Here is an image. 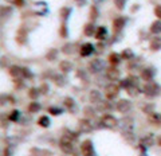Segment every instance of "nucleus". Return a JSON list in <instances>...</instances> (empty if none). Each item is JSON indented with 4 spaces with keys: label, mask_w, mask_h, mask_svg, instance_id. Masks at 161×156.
I'll return each instance as SVG.
<instances>
[{
    "label": "nucleus",
    "mask_w": 161,
    "mask_h": 156,
    "mask_svg": "<svg viewBox=\"0 0 161 156\" xmlns=\"http://www.w3.org/2000/svg\"><path fill=\"white\" fill-rule=\"evenodd\" d=\"M81 151H82L83 156H95L94 153V147H93V143L91 140H85L81 145Z\"/></svg>",
    "instance_id": "nucleus-3"
},
{
    "label": "nucleus",
    "mask_w": 161,
    "mask_h": 156,
    "mask_svg": "<svg viewBox=\"0 0 161 156\" xmlns=\"http://www.w3.org/2000/svg\"><path fill=\"white\" fill-rule=\"evenodd\" d=\"M109 59H110V62H111V65H118L120 61H121V58H120V55H118L117 53H111Z\"/></svg>",
    "instance_id": "nucleus-19"
},
{
    "label": "nucleus",
    "mask_w": 161,
    "mask_h": 156,
    "mask_svg": "<svg viewBox=\"0 0 161 156\" xmlns=\"http://www.w3.org/2000/svg\"><path fill=\"white\" fill-rule=\"evenodd\" d=\"M59 147H60V149H62L65 153H67V155L73 153V139H71L70 136L65 135V136L60 139V141H59Z\"/></svg>",
    "instance_id": "nucleus-1"
},
{
    "label": "nucleus",
    "mask_w": 161,
    "mask_h": 156,
    "mask_svg": "<svg viewBox=\"0 0 161 156\" xmlns=\"http://www.w3.org/2000/svg\"><path fill=\"white\" fill-rule=\"evenodd\" d=\"M38 94H39V90L35 89V88H31V89H30V92H28V96H30L32 100H35V98L38 97Z\"/></svg>",
    "instance_id": "nucleus-23"
},
{
    "label": "nucleus",
    "mask_w": 161,
    "mask_h": 156,
    "mask_svg": "<svg viewBox=\"0 0 161 156\" xmlns=\"http://www.w3.org/2000/svg\"><path fill=\"white\" fill-rule=\"evenodd\" d=\"M158 86L156 85V83H148V85L145 86V93L148 94V96H156V94L158 93Z\"/></svg>",
    "instance_id": "nucleus-10"
},
{
    "label": "nucleus",
    "mask_w": 161,
    "mask_h": 156,
    "mask_svg": "<svg viewBox=\"0 0 161 156\" xmlns=\"http://www.w3.org/2000/svg\"><path fill=\"white\" fill-rule=\"evenodd\" d=\"M59 66H60V70H62V71H65V73H67V71H70V70H71V67H73V65H71V63L69 62V61H62Z\"/></svg>",
    "instance_id": "nucleus-17"
},
{
    "label": "nucleus",
    "mask_w": 161,
    "mask_h": 156,
    "mask_svg": "<svg viewBox=\"0 0 161 156\" xmlns=\"http://www.w3.org/2000/svg\"><path fill=\"white\" fill-rule=\"evenodd\" d=\"M24 77H32V73L27 69H24Z\"/></svg>",
    "instance_id": "nucleus-36"
},
{
    "label": "nucleus",
    "mask_w": 161,
    "mask_h": 156,
    "mask_svg": "<svg viewBox=\"0 0 161 156\" xmlns=\"http://www.w3.org/2000/svg\"><path fill=\"white\" fill-rule=\"evenodd\" d=\"M39 109H40V105L38 104V102H31V104L28 105V110H30V112H32V113L38 112Z\"/></svg>",
    "instance_id": "nucleus-22"
},
{
    "label": "nucleus",
    "mask_w": 161,
    "mask_h": 156,
    "mask_svg": "<svg viewBox=\"0 0 161 156\" xmlns=\"http://www.w3.org/2000/svg\"><path fill=\"white\" fill-rule=\"evenodd\" d=\"M38 124H39L40 127H43V128H47V127H50V118H48L47 116L39 117V120H38Z\"/></svg>",
    "instance_id": "nucleus-16"
},
{
    "label": "nucleus",
    "mask_w": 161,
    "mask_h": 156,
    "mask_svg": "<svg viewBox=\"0 0 161 156\" xmlns=\"http://www.w3.org/2000/svg\"><path fill=\"white\" fill-rule=\"evenodd\" d=\"M126 92H128V93H129L132 97H136V96H138V93H140V90H138L134 85H130L129 88L126 89Z\"/></svg>",
    "instance_id": "nucleus-20"
},
{
    "label": "nucleus",
    "mask_w": 161,
    "mask_h": 156,
    "mask_svg": "<svg viewBox=\"0 0 161 156\" xmlns=\"http://www.w3.org/2000/svg\"><path fill=\"white\" fill-rule=\"evenodd\" d=\"M95 38L98 39V40H103V39H106L107 36V31L105 27H98L97 28V31H95Z\"/></svg>",
    "instance_id": "nucleus-12"
},
{
    "label": "nucleus",
    "mask_w": 161,
    "mask_h": 156,
    "mask_svg": "<svg viewBox=\"0 0 161 156\" xmlns=\"http://www.w3.org/2000/svg\"><path fill=\"white\" fill-rule=\"evenodd\" d=\"M101 125H102L103 128L111 129L117 125V118L114 116H111V114H105V116H102V118H101Z\"/></svg>",
    "instance_id": "nucleus-2"
},
{
    "label": "nucleus",
    "mask_w": 161,
    "mask_h": 156,
    "mask_svg": "<svg viewBox=\"0 0 161 156\" xmlns=\"http://www.w3.org/2000/svg\"><path fill=\"white\" fill-rule=\"evenodd\" d=\"M90 98H91V102H98V101H101V94L97 90H93L90 93Z\"/></svg>",
    "instance_id": "nucleus-21"
},
{
    "label": "nucleus",
    "mask_w": 161,
    "mask_h": 156,
    "mask_svg": "<svg viewBox=\"0 0 161 156\" xmlns=\"http://www.w3.org/2000/svg\"><path fill=\"white\" fill-rule=\"evenodd\" d=\"M97 16H98V11H97V8L91 7V10H90V18L94 20V19H97Z\"/></svg>",
    "instance_id": "nucleus-27"
},
{
    "label": "nucleus",
    "mask_w": 161,
    "mask_h": 156,
    "mask_svg": "<svg viewBox=\"0 0 161 156\" xmlns=\"http://www.w3.org/2000/svg\"><path fill=\"white\" fill-rule=\"evenodd\" d=\"M118 92H120V88L117 85H114V83H110V85L106 86V89H105V96H106V98L111 100V98H114L117 96Z\"/></svg>",
    "instance_id": "nucleus-4"
},
{
    "label": "nucleus",
    "mask_w": 161,
    "mask_h": 156,
    "mask_svg": "<svg viewBox=\"0 0 161 156\" xmlns=\"http://www.w3.org/2000/svg\"><path fill=\"white\" fill-rule=\"evenodd\" d=\"M124 26H125V19L124 18H117V19H114L113 22V30L115 32H120L124 28Z\"/></svg>",
    "instance_id": "nucleus-9"
},
{
    "label": "nucleus",
    "mask_w": 161,
    "mask_h": 156,
    "mask_svg": "<svg viewBox=\"0 0 161 156\" xmlns=\"http://www.w3.org/2000/svg\"><path fill=\"white\" fill-rule=\"evenodd\" d=\"M69 12H71L70 8H62V11H60V16H62L63 19L66 20L67 16H69Z\"/></svg>",
    "instance_id": "nucleus-26"
},
{
    "label": "nucleus",
    "mask_w": 161,
    "mask_h": 156,
    "mask_svg": "<svg viewBox=\"0 0 161 156\" xmlns=\"http://www.w3.org/2000/svg\"><path fill=\"white\" fill-rule=\"evenodd\" d=\"M55 55H56V50H51V53H48L46 58H47L48 61H52V59L55 58Z\"/></svg>",
    "instance_id": "nucleus-33"
},
{
    "label": "nucleus",
    "mask_w": 161,
    "mask_h": 156,
    "mask_svg": "<svg viewBox=\"0 0 161 156\" xmlns=\"http://www.w3.org/2000/svg\"><path fill=\"white\" fill-rule=\"evenodd\" d=\"M157 144H158V145H161V136L157 139Z\"/></svg>",
    "instance_id": "nucleus-37"
},
{
    "label": "nucleus",
    "mask_w": 161,
    "mask_h": 156,
    "mask_svg": "<svg viewBox=\"0 0 161 156\" xmlns=\"http://www.w3.org/2000/svg\"><path fill=\"white\" fill-rule=\"evenodd\" d=\"M79 129L82 132H90L91 129H93V125L90 124L89 120H81L79 121Z\"/></svg>",
    "instance_id": "nucleus-11"
},
{
    "label": "nucleus",
    "mask_w": 161,
    "mask_h": 156,
    "mask_svg": "<svg viewBox=\"0 0 161 156\" xmlns=\"http://www.w3.org/2000/svg\"><path fill=\"white\" fill-rule=\"evenodd\" d=\"M114 1H115V5H117V8L118 10H122V8H124V5H125V0H114Z\"/></svg>",
    "instance_id": "nucleus-31"
},
{
    "label": "nucleus",
    "mask_w": 161,
    "mask_h": 156,
    "mask_svg": "<svg viewBox=\"0 0 161 156\" xmlns=\"http://www.w3.org/2000/svg\"><path fill=\"white\" fill-rule=\"evenodd\" d=\"M130 108H132V104L128 100H120L117 104V110L121 112V113H125V112H129Z\"/></svg>",
    "instance_id": "nucleus-6"
},
{
    "label": "nucleus",
    "mask_w": 161,
    "mask_h": 156,
    "mask_svg": "<svg viewBox=\"0 0 161 156\" xmlns=\"http://www.w3.org/2000/svg\"><path fill=\"white\" fill-rule=\"evenodd\" d=\"M59 34H60V36H63V38H66V36H67V27H66V24H62Z\"/></svg>",
    "instance_id": "nucleus-29"
},
{
    "label": "nucleus",
    "mask_w": 161,
    "mask_h": 156,
    "mask_svg": "<svg viewBox=\"0 0 161 156\" xmlns=\"http://www.w3.org/2000/svg\"><path fill=\"white\" fill-rule=\"evenodd\" d=\"M142 78H144L145 81H150V79L153 78V70H150V69H145V70L142 71Z\"/></svg>",
    "instance_id": "nucleus-18"
},
{
    "label": "nucleus",
    "mask_w": 161,
    "mask_h": 156,
    "mask_svg": "<svg viewBox=\"0 0 161 156\" xmlns=\"http://www.w3.org/2000/svg\"><path fill=\"white\" fill-rule=\"evenodd\" d=\"M93 51H94V46L91 43H85L81 47V55L82 57H89L90 54H93Z\"/></svg>",
    "instance_id": "nucleus-8"
},
{
    "label": "nucleus",
    "mask_w": 161,
    "mask_h": 156,
    "mask_svg": "<svg viewBox=\"0 0 161 156\" xmlns=\"http://www.w3.org/2000/svg\"><path fill=\"white\" fill-rule=\"evenodd\" d=\"M89 67H90V71H91V73H98V71L102 70L103 63H102V61H99V59H94L93 62H90Z\"/></svg>",
    "instance_id": "nucleus-7"
},
{
    "label": "nucleus",
    "mask_w": 161,
    "mask_h": 156,
    "mask_svg": "<svg viewBox=\"0 0 161 156\" xmlns=\"http://www.w3.org/2000/svg\"><path fill=\"white\" fill-rule=\"evenodd\" d=\"M18 118H19V112H18V110H14L12 114L10 116V120L11 121H18Z\"/></svg>",
    "instance_id": "nucleus-30"
},
{
    "label": "nucleus",
    "mask_w": 161,
    "mask_h": 156,
    "mask_svg": "<svg viewBox=\"0 0 161 156\" xmlns=\"http://www.w3.org/2000/svg\"><path fill=\"white\" fill-rule=\"evenodd\" d=\"M118 77H120V71L115 67H110L107 70V78L109 79H118Z\"/></svg>",
    "instance_id": "nucleus-14"
},
{
    "label": "nucleus",
    "mask_w": 161,
    "mask_h": 156,
    "mask_svg": "<svg viewBox=\"0 0 161 156\" xmlns=\"http://www.w3.org/2000/svg\"><path fill=\"white\" fill-rule=\"evenodd\" d=\"M14 3H15V5H18V7H23L24 5L23 0H14Z\"/></svg>",
    "instance_id": "nucleus-35"
},
{
    "label": "nucleus",
    "mask_w": 161,
    "mask_h": 156,
    "mask_svg": "<svg viewBox=\"0 0 161 156\" xmlns=\"http://www.w3.org/2000/svg\"><path fill=\"white\" fill-rule=\"evenodd\" d=\"M121 55H122V58H125V59H130L132 57H134L133 53H132L129 49H128V50H124V51H122V54H121Z\"/></svg>",
    "instance_id": "nucleus-25"
},
{
    "label": "nucleus",
    "mask_w": 161,
    "mask_h": 156,
    "mask_svg": "<svg viewBox=\"0 0 161 156\" xmlns=\"http://www.w3.org/2000/svg\"><path fill=\"white\" fill-rule=\"evenodd\" d=\"M48 112H50V114H52V116H58V114L62 113V110L59 109V108H55V106L48 108Z\"/></svg>",
    "instance_id": "nucleus-24"
},
{
    "label": "nucleus",
    "mask_w": 161,
    "mask_h": 156,
    "mask_svg": "<svg viewBox=\"0 0 161 156\" xmlns=\"http://www.w3.org/2000/svg\"><path fill=\"white\" fill-rule=\"evenodd\" d=\"M150 121L152 122H161V114H153V116H150Z\"/></svg>",
    "instance_id": "nucleus-28"
},
{
    "label": "nucleus",
    "mask_w": 161,
    "mask_h": 156,
    "mask_svg": "<svg viewBox=\"0 0 161 156\" xmlns=\"http://www.w3.org/2000/svg\"><path fill=\"white\" fill-rule=\"evenodd\" d=\"M150 32L152 34H161V22H154L152 26H150Z\"/></svg>",
    "instance_id": "nucleus-15"
},
{
    "label": "nucleus",
    "mask_w": 161,
    "mask_h": 156,
    "mask_svg": "<svg viewBox=\"0 0 161 156\" xmlns=\"http://www.w3.org/2000/svg\"><path fill=\"white\" fill-rule=\"evenodd\" d=\"M10 75L16 79H20V78L24 77V67L20 66H11L10 67Z\"/></svg>",
    "instance_id": "nucleus-5"
},
{
    "label": "nucleus",
    "mask_w": 161,
    "mask_h": 156,
    "mask_svg": "<svg viewBox=\"0 0 161 156\" xmlns=\"http://www.w3.org/2000/svg\"><path fill=\"white\" fill-rule=\"evenodd\" d=\"M83 32H85V35H86V36H93V35H95L94 24H91V23L86 24V26H85V28H83Z\"/></svg>",
    "instance_id": "nucleus-13"
},
{
    "label": "nucleus",
    "mask_w": 161,
    "mask_h": 156,
    "mask_svg": "<svg viewBox=\"0 0 161 156\" xmlns=\"http://www.w3.org/2000/svg\"><path fill=\"white\" fill-rule=\"evenodd\" d=\"M154 12H156V16L161 19V5H157V7L154 8Z\"/></svg>",
    "instance_id": "nucleus-34"
},
{
    "label": "nucleus",
    "mask_w": 161,
    "mask_h": 156,
    "mask_svg": "<svg viewBox=\"0 0 161 156\" xmlns=\"http://www.w3.org/2000/svg\"><path fill=\"white\" fill-rule=\"evenodd\" d=\"M65 104H66V106H69L70 109L74 106V101H73V98H66V100H65Z\"/></svg>",
    "instance_id": "nucleus-32"
}]
</instances>
